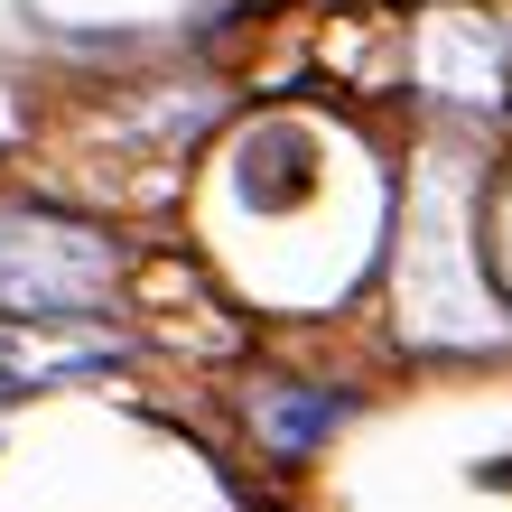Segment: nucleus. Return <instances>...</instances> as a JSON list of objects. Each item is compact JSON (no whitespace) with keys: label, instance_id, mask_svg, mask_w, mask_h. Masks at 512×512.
Listing matches in <instances>:
<instances>
[{"label":"nucleus","instance_id":"f257e3e1","mask_svg":"<svg viewBox=\"0 0 512 512\" xmlns=\"http://www.w3.org/2000/svg\"><path fill=\"white\" fill-rule=\"evenodd\" d=\"M122 280V252L66 215H0V308L10 317H84Z\"/></svg>","mask_w":512,"mask_h":512},{"label":"nucleus","instance_id":"f03ea898","mask_svg":"<svg viewBox=\"0 0 512 512\" xmlns=\"http://www.w3.org/2000/svg\"><path fill=\"white\" fill-rule=\"evenodd\" d=\"M112 336H66V345H38V336H0V364L10 373H66V364H103Z\"/></svg>","mask_w":512,"mask_h":512},{"label":"nucleus","instance_id":"7ed1b4c3","mask_svg":"<svg viewBox=\"0 0 512 512\" xmlns=\"http://www.w3.org/2000/svg\"><path fill=\"white\" fill-rule=\"evenodd\" d=\"M336 410L345 401H270V438H280V447H308L317 429H336Z\"/></svg>","mask_w":512,"mask_h":512}]
</instances>
